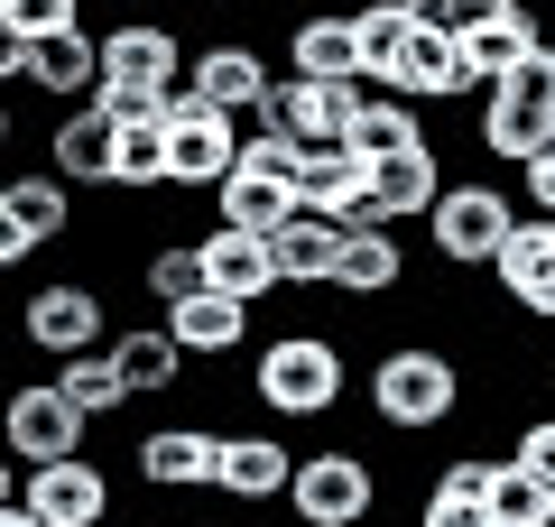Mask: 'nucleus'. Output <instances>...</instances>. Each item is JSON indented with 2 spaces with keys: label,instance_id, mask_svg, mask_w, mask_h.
Segmentation results:
<instances>
[{
  "label": "nucleus",
  "instance_id": "nucleus-1",
  "mask_svg": "<svg viewBox=\"0 0 555 527\" xmlns=\"http://www.w3.org/2000/svg\"><path fill=\"white\" fill-rule=\"evenodd\" d=\"M343 389H352V361H343V343L315 333V324H287V333H269V343L250 351V398L269 416H287V426L334 416Z\"/></svg>",
  "mask_w": 555,
  "mask_h": 527
},
{
  "label": "nucleus",
  "instance_id": "nucleus-2",
  "mask_svg": "<svg viewBox=\"0 0 555 527\" xmlns=\"http://www.w3.org/2000/svg\"><path fill=\"white\" fill-rule=\"evenodd\" d=\"M185 38L167 20H112L102 28V112L112 120H167L185 93Z\"/></svg>",
  "mask_w": 555,
  "mask_h": 527
},
{
  "label": "nucleus",
  "instance_id": "nucleus-3",
  "mask_svg": "<svg viewBox=\"0 0 555 527\" xmlns=\"http://www.w3.org/2000/svg\"><path fill=\"white\" fill-rule=\"evenodd\" d=\"M361 389H371V416L389 435H444L463 416V351H444V343H389Z\"/></svg>",
  "mask_w": 555,
  "mask_h": 527
},
{
  "label": "nucleus",
  "instance_id": "nucleus-4",
  "mask_svg": "<svg viewBox=\"0 0 555 527\" xmlns=\"http://www.w3.org/2000/svg\"><path fill=\"white\" fill-rule=\"evenodd\" d=\"M509 232H518V195L500 176H454L444 204L426 214V250H436L444 278H491V259H500Z\"/></svg>",
  "mask_w": 555,
  "mask_h": 527
},
{
  "label": "nucleus",
  "instance_id": "nucleus-5",
  "mask_svg": "<svg viewBox=\"0 0 555 527\" xmlns=\"http://www.w3.org/2000/svg\"><path fill=\"white\" fill-rule=\"evenodd\" d=\"M241 139L250 130H241L232 112L177 93V112H167V195H222L232 167H241Z\"/></svg>",
  "mask_w": 555,
  "mask_h": 527
},
{
  "label": "nucleus",
  "instance_id": "nucleus-6",
  "mask_svg": "<svg viewBox=\"0 0 555 527\" xmlns=\"http://www.w3.org/2000/svg\"><path fill=\"white\" fill-rule=\"evenodd\" d=\"M287 509H297V527H371V518H379V463H371L361 445L306 453Z\"/></svg>",
  "mask_w": 555,
  "mask_h": 527
},
{
  "label": "nucleus",
  "instance_id": "nucleus-7",
  "mask_svg": "<svg viewBox=\"0 0 555 527\" xmlns=\"http://www.w3.org/2000/svg\"><path fill=\"white\" fill-rule=\"evenodd\" d=\"M20 333H28V351H47V361H75V351H112V306H102L93 278H47V287H28Z\"/></svg>",
  "mask_w": 555,
  "mask_h": 527
},
{
  "label": "nucleus",
  "instance_id": "nucleus-8",
  "mask_svg": "<svg viewBox=\"0 0 555 527\" xmlns=\"http://www.w3.org/2000/svg\"><path fill=\"white\" fill-rule=\"evenodd\" d=\"M0 435H10V463H75L83 435H93V416L65 398V380H20L10 389V408H0Z\"/></svg>",
  "mask_w": 555,
  "mask_h": 527
},
{
  "label": "nucleus",
  "instance_id": "nucleus-9",
  "mask_svg": "<svg viewBox=\"0 0 555 527\" xmlns=\"http://www.w3.org/2000/svg\"><path fill=\"white\" fill-rule=\"evenodd\" d=\"M75 232V185L56 167H20L0 185V269H28L47 241Z\"/></svg>",
  "mask_w": 555,
  "mask_h": 527
},
{
  "label": "nucleus",
  "instance_id": "nucleus-10",
  "mask_svg": "<svg viewBox=\"0 0 555 527\" xmlns=\"http://www.w3.org/2000/svg\"><path fill=\"white\" fill-rule=\"evenodd\" d=\"M130 481L139 490H214L222 481V426H195V416L139 426L130 435Z\"/></svg>",
  "mask_w": 555,
  "mask_h": 527
},
{
  "label": "nucleus",
  "instance_id": "nucleus-11",
  "mask_svg": "<svg viewBox=\"0 0 555 527\" xmlns=\"http://www.w3.org/2000/svg\"><path fill=\"white\" fill-rule=\"evenodd\" d=\"M352 112H361V83H306V75H278L250 130H287V139H306V149H343V139H352Z\"/></svg>",
  "mask_w": 555,
  "mask_h": 527
},
{
  "label": "nucleus",
  "instance_id": "nucleus-12",
  "mask_svg": "<svg viewBox=\"0 0 555 527\" xmlns=\"http://www.w3.org/2000/svg\"><path fill=\"white\" fill-rule=\"evenodd\" d=\"M10 490H20L47 527H112V472H102L93 453H75V463H28Z\"/></svg>",
  "mask_w": 555,
  "mask_h": 527
},
{
  "label": "nucleus",
  "instance_id": "nucleus-13",
  "mask_svg": "<svg viewBox=\"0 0 555 527\" xmlns=\"http://www.w3.org/2000/svg\"><path fill=\"white\" fill-rule=\"evenodd\" d=\"M47 167H56L75 195H120V120L102 112V102L65 112L56 130H47Z\"/></svg>",
  "mask_w": 555,
  "mask_h": 527
},
{
  "label": "nucleus",
  "instance_id": "nucleus-14",
  "mask_svg": "<svg viewBox=\"0 0 555 527\" xmlns=\"http://www.w3.org/2000/svg\"><path fill=\"white\" fill-rule=\"evenodd\" d=\"M269 56H259L250 38H214V47H195V65H185V93L195 102H214V112H232V120H259V102H269Z\"/></svg>",
  "mask_w": 555,
  "mask_h": 527
},
{
  "label": "nucleus",
  "instance_id": "nucleus-15",
  "mask_svg": "<svg viewBox=\"0 0 555 527\" xmlns=\"http://www.w3.org/2000/svg\"><path fill=\"white\" fill-rule=\"evenodd\" d=\"M297 463L306 453L287 445V435H269V426H241V435H222V500H241V509H269V500H287L297 490Z\"/></svg>",
  "mask_w": 555,
  "mask_h": 527
},
{
  "label": "nucleus",
  "instance_id": "nucleus-16",
  "mask_svg": "<svg viewBox=\"0 0 555 527\" xmlns=\"http://www.w3.org/2000/svg\"><path fill=\"white\" fill-rule=\"evenodd\" d=\"M408 287V241L398 222H343V269H334V296L343 306H379V296Z\"/></svg>",
  "mask_w": 555,
  "mask_h": 527
},
{
  "label": "nucleus",
  "instance_id": "nucleus-17",
  "mask_svg": "<svg viewBox=\"0 0 555 527\" xmlns=\"http://www.w3.org/2000/svg\"><path fill=\"white\" fill-rule=\"evenodd\" d=\"M473 139H481L491 167H528L537 149H555V112H546V102H528L518 83H491L481 112H473Z\"/></svg>",
  "mask_w": 555,
  "mask_h": 527
},
{
  "label": "nucleus",
  "instance_id": "nucleus-18",
  "mask_svg": "<svg viewBox=\"0 0 555 527\" xmlns=\"http://www.w3.org/2000/svg\"><path fill=\"white\" fill-rule=\"evenodd\" d=\"M195 241H204V278H214V296H232V306H269V296H287V287H278V250L259 232L214 222V232H195Z\"/></svg>",
  "mask_w": 555,
  "mask_h": 527
},
{
  "label": "nucleus",
  "instance_id": "nucleus-19",
  "mask_svg": "<svg viewBox=\"0 0 555 527\" xmlns=\"http://www.w3.org/2000/svg\"><path fill=\"white\" fill-rule=\"evenodd\" d=\"M287 75H306V83H361V28H352V10H306V20H287Z\"/></svg>",
  "mask_w": 555,
  "mask_h": 527
},
{
  "label": "nucleus",
  "instance_id": "nucleus-20",
  "mask_svg": "<svg viewBox=\"0 0 555 527\" xmlns=\"http://www.w3.org/2000/svg\"><path fill=\"white\" fill-rule=\"evenodd\" d=\"M28 93L65 102V112L102 102V28H65V38L28 47Z\"/></svg>",
  "mask_w": 555,
  "mask_h": 527
},
{
  "label": "nucleus",
  "instance_id": "nucleus-21",
  "mask_svg": "<svg viewBox=\"0 0 555 527\" xmlns=\"http://www.w3.org/2000/svg\"><path fill=\"white\" fill-rule=\"evenodd\" d=\"M343 149H352L361 167H389V157L436 149V139H426V120H416L408 93H389V83H361V112H352V139H343Z\"/></svg>",
  "mask_w": 555,
  "mask_h": 527
},
{
  "label": "nucleus",
  "instance_id": "nucleus-22",
  "mask_svg": "<svg viewBox=\"0 0 555 527\" xmlns=\"http://www.w3.org/2000/svg\"><path fill=\"white\" fill-rule=\"evenodd\" d=\"M389 93H408V102H463V93H481V75H473V56H463V38L416 28V38H408V65H398Z\"/></svg>",
  "mask_w": 555,
  "mask_h": 527
},
{
  "label": "nucleus",
  "instance_id": "nucleus-23",
  "mask_svg": "<svg viewBox=\"0 0 555 527\" xmlns=\"http://www.w3.org/2000/svg\"><path fill=\"white\" fill-rule=\"evenodd\" d=\"M297 204H306V214H334V222H379L371 214V167H361L352 149H306Z\"/></svg>",
  "mask_w": 555,
  "mask_h": 527
},
{
  "label": "nucleus",
  "instance_id": "nucleus-24",
  "mask_svg": "<svg viewBox=\"0 0 555 527\" xmlns=\"http://www.w3.org/2000/svg\"><path fill=\"white\" fill-rule=\"evenodd\" d=\"M444 157L436 149H408V157H389V167H371V214L379 222H426L444 204Z\"/></svg>",
  "mask_w": 555,
  "mask_h": 527
},
{
  "label": "nucleus",
  "instance_id": "nucleus-25",
  "mask_svg": "<svg viewBox=\"0 0 555 527\" xmlns=\"http://www.w3.org/2000/svg\"><path fill=\"white\" fill-rule=\"evenodd\" d=\"M250 314H259V306H232V296L204 287V296H185V306H167L158 324L185 343V361H232V351L250 343Z\"/></svg>",
  "mask_w": 555,
  "mask_h": 527
},
{
  "label": "nucleus",
  "instance_id": "nucleus-26",
  "mask_svg": "<svg viewBox=\"0 0 555 527\" xmlns=\"http://www.w3.org/2000/svg\"><path fill=\"white\" fill-rule=\"evenodd\" d=\"M491 463L500 453H454L416 500V527H491Z\"/></svg>",
  "mask_w": 555,
  "mask_h": 527
},
{
  "label": "nucleus",
  "instance_id": "nucleus-27",
  "mask_svg": "<svg viewBox=\"0 0 555 527\" xmlns=\"http://www.w3.org/2000/svg\"><path fill=\"white\" fill-rule=\"evenodd\" d=\"M112 361H120V380H130V398H177L185 389V343L167 324H120Z\"/></svg>",
  "mask_w": 555,
  "mask_h": 527
},
{
  "label": "nucleus",
  "instance_id": "nucleus-28",
  "mask_svg": "<svg viewBox=\"0 0 555 527\" xmlns=\"http://www.w3.org/2000/svg\"><path fill=\"white\" fill-rule=\"evenodd\" d=\"M269 250H278V287H297V296H306V287H334V269H343V222H334V214H297Z\"/></svg>",
  "mask_w": 555,
  "mask_h": 527
},
{
  "label": "nucleus",
  "instance_id": "nucleus-29",
  "mask_svg": "<svg viewBox=\"0 0 555 527\" xmlns=\"http://www.w3.org/2000/svg\"><path fill=\"white\" fill-rule=\"evenodd\" d=\"M537 47H546V20H537L528 0H518V10H500L491 28H473V38H463V56H473V75H481V93H491V83H509L518 65L537 56Z\"/></svg>",
  "mask_w": 555,
  "mask_h": 527
},
{
  "label": "nucleus",
  "instance_id": "nucleus-30",
  "mask_svg": "<svg viewBox=\"0 0 555 527\" xmlns=\"http://www.w3.org/2000/svg\"><path fill=\"white\" fill-rule=\"evenodd\" d=\"M297 214H306V204H297V185H287V176H250V167H232V185H222V222H232V232L278 241Z\"/></svg>",
  "mask_w": 555,
  "mask_h": 527
},
{
  "label": "nucleus",
  "instance_id": "nucleus-31",
  "mask_svg": "<svg viewBox=\"0 0 555 527\" xmlns=\"http://www.w3.org/2000/svg\"><path fill=\"white\" fill-rule=\"evenodd\" d=\"M352 28H361V83H398L408 38H416V10H408V0H361Z\"/></svg>",
  "mask_w": 555,
  "mask_h": 527
},
{
  "label": "nucleus",
  "instance_id": "nucleus-32",
  "mask_svg": "<svg viewBox=\"0 0 555 527\" xmlns=\"http://www.w3.org/2000/svg\"><path fill=\"white\" fill-rule=\"evenodd\" d=\"M214 287V278H204V241H149V250H139V296H149V306H185V296H204Z\"/></svg>",
  "mask_w": 555,
  "mask_h": 527
},
{
  "label": "nucleus",
  "instance_id": "nucleus-33",
  "mask_svg": "<svg viewBox=\"0 0 555 527\" xmlns=\"http://www.w3.org/2000/svg\"><path fill=\"white\" fill-rule=\"evenodd\" d=\"M546 259H555V214H518V232L500 241V259H491V287H500V306H518V296L546 278Z\"/></svg>",
  "mask_w": 555,
  "mask_h": 527
},
{
  "label": "nucleus",
  "instance_id": "nucleus-34",
  "mask_svg": "<svg viewBox=\"0 0 555 527\" xmlns=\"http://www.w3.org/2000/svg\"><path fill=\"white\" fill-rule=\"evenodd\" d=\"M491 527H555V481H537L518 453L491 463Z\"/></svg>",
  "mask_w": 555,
  "mask_h": 527
},
{
  "label": "nucleus",
  "instance_id": "nucleus-35",
  "mask_svg": "<svg viewBox=\"0 0 555 527\" xmlns=\"http://www.w3.org/2000/svg\"><path fill=\"white\" fill-rule=\"evenodd\" d=\"M56 380H65V398H75V408L93 416V426H102V416H120V408H139L112 351H75V361H56Z\"/></svg>",
  "mask_w": 555,
  "mask_h": 527
},
{
  "label": "nucleus",
  "instance_id": "nucleus-36",
  "mask_svg": "<svg viewBox=\"0 0 555 527\" xmlns=\"http://www.w3.org/2000/svg\"><path fill=\"white\" fill-rule=\"evenodd\" d=\"M120 195H167V120H120Z\"/></svg>",
  "mask_w": 555,
  "mask_h": 527
},
{
  "label": "nucleus",
  "instance_id": "nucleus-37",
  "mask_svg": "<svg viewBox=\"0 0 555 527\" xmlns=\"http://www.w3.org/2000/svg\"><path fill=\"white\" fill-rule=\"evenodd\" d=\"M65 28H83V0H0V38H20V47H47Z\"/></svg>",
  "mask_w": 555,
  "mask_h": 527
},
{
  "label": "nucleus",
  "instance_id": "nucleus-38",
  "mask_svg": "<svg viewBox=\"0 0 555 527\" xmlns=\"http://www.w3.org/2000/svg\"><path fill=\"white\" fill-rule=\"evenodd\" d=\"M416 28H444V38H473V28H491L500 10H518V0H408Z\"/></svg>",
  "mask_w": 555,
  "mask_h": 527
},
{
  "label": "nucleus",
  "instance_id": "nucleus-39",
  "mask_svg": "<svg viewBox=\"0 0 555 527\" xmlns=\"http://www.w3.org/2000/svg\"><path fill=\"white\" fill-rule=\"evenodd\" d=\"M241 167H250V176H287V185H297L306 139H287V130H250V139H241Z\"/></svg>",
  "mask_w": 555,
  "mask_h": 527
},
{
  "label": "nucleus",
  "instance_id": "nucleus-40",
  "mask_svg": "<svg viewBox=\"0 0 555 527\" xmlns=\"http://www.w3.org/2000/svg\"><path fill=\"white\" fill-rule=\"evenodd\" d=\"M518 463H528L537 481H555V416H528V426H518Z\"/></svg>",
  "mask_w": 555,
  "mask_h": 527
},
{
  "label": "nucleus",
  "instance_id": "nucleus-41",
  "mask_svg": "<svg viewBox=\"0 0 555 527\" xmlns=\"http://www.w3.org/2000/svg\"><path fill=\"white\" fill-rule=\"evenodd\" d=\"M518 195H528V214H555V149H537L518 167Z\"/></svg>",
  "mask_w": 555,
  "mask_h": 527
},
{
  "label": "nucleus",
  "instance_id": "nucleus-42",
  "mask_svg": "<svg viewBox=\"0 0 555 527\" xmlns=\"http://www.w3.org/2000/svg\"><path fill=\"white\" fill-rule=\"evenodd\" d=\"M0 527H47V518H38V509L20 500V490H10V500H0Z\"/></svg>",
  "mask_w": 555,
  "mask_h": 527
},
{
  "label": "nucleus",
  "instance_id": "nucleus-43",
  "mask_svg": "<svg viewBox=\"0 0 555 527\" xmlns=\"http://www.w3.org/2000/svg\"><path fill=\"white\" fill-rule=\"evenodd\" d=\"M102 10H158V0H102Z\"/></svg>",
  "mask_w": 555,
  "mask_h": 527
},
{
  "label": "nucleus",
  "instance_id": "nucleus-44",
  "mask_svg": "<svg viewBox=\"0 0 555 527\" xmlns=\"http://www.w3.org/2000/svg\"><path fill=\"white\" fill-rule=\"evenodd\" d=\"M343 10H361V0H343Z\"/></svg>",
  "mask_w": 555,
  "mask_h": 527
}]
</instances>
